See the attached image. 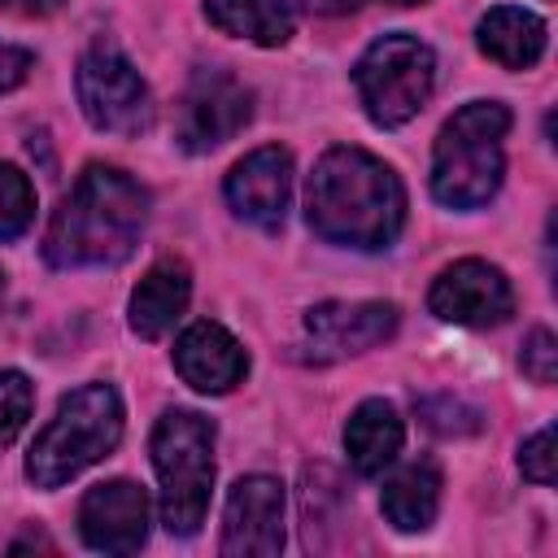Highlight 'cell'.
<instances>
[{"mask_svg":"<svg viewBox=\"0 0 558 558\" xmlns=\"http://www.w3.org/2000/svg\"><path fill=\"white\" fill-rule=\"evenodd\" d=\"M310 227L340 248H388L405 222V187L388 161L366 148L336 144L318 157L305 187Z\"/></svg>","mask_w":558,"mask_h":558,"instance_id":"obj_1","label":"cell"},{"mask_svg":"<svg viewBox=\"0 0 558 558\" xmlns=\"http://www.w3.org/2000/svg\"><path fill=\"white\" fill-rule=\"evenodd\" d=\"M148 222V192L118 166L92 161L52 209L44 257L57 270L118 266L131 257Z\"/></svg>","mask_w":558,"mask_h":558,"instance_id":"obj_2","label":"cell"},{"mask_svg":"<svg viewBox=\"0 0 558 558\" xmlns=\"http://www.w3.org/2000/svg\"><path fill=\"white\" fill-rule=\"evenodd\" d=\"M510 109L501 100L462 105L432 144V196L449 209H480L497 196L506 174Z\"/></svg>","mask_w":558,"mask_h":558,"instance_id":"obj_3","label":"cell"},{"mask_svg":"<svg viewBox=\"0 0 558 558\" xmlns=\"http://www.w3.org/2000/svg\"><path fill=\"white\" fill-rule=\"evenodd\" d=\"M122 397L113 384H83L61 397L52 423L35 436L26 453V475L35 488H61L122 440Z\"/></svg>","mask_w":558,"mask_h":558,"instance_id":"obj_4","label":"cell"},{"mask_svg":"<svg viewBox=\"0 0 558 558\" xmlns=\"http://www.w3.org/2000/svg\"><path fill=\"white\" fill-rule=\"evenodd\" d=\"M161 484V523L170 536H196L214 493V423L196 410H166L148 440Z\"/></svg>","mask_w":558,"mask_h":558,"instance_id":"obj_5","label":"cell"},{"mask_svg":"<svg viewBox=\"0 0 558 558\" xmlns=\"http://www.w3.org/2000/svg\"><path fill=\"white\" fill-rule=\"evenodd\" d=\"M353 87L375 126H405L432 100L436 52L405 31L379 35L353 65Z\"/></svg>","mask_w":558,"mask_h":558,"instance_id":"obj_6","label":"cell"},{"mask_svg":"<svg viewBox=\"0 0 558 558\" xmlns=\"http://www.w3.org/2000/svg\"><path fill=\"white\" fill-rule=\"evenodd\" d=\"M74 92L96 131L109 135H140L153 126V96L140 70L113 48V44H92L78 57L74 70Z\"/></svg>","mask_w":558,"mask_h":558,"instance_id":"obj_7","label":"cell"},{"mask_svg":"<svg viewBox=\"0 0 558 558\" xmlns=\"http://www.w3.org/2000/svg\"><path fill=\"white\" fill-rule=\"evenodd\" d=\"M253 118V92L227 70H196L174 109V140L183 153H214Z\"/></svg>","mask_w":558,"mask_h":558,"instance_id":"obj_8","label":"cell"},{"mask_svg":"<svg viewBox=\"0 0 558 558\" xmlns=\"http://www.w3.org/2000/svg\"><path fill=\"white\" fill-rule=\"evenodd\" d=\"M427 305L436 318L458 327H497L514 314V288L497 266L480 257H462L436 275Z\"/></svg>","mask_w":558,"mask_h":558,"instance_id":"obj_9","label":"cell"},{"mask_svg":"<svg viewBox=\"0 0 558 558\" xmlns=\"http://www.w3.org/2000/svg\"><path fill=\"white\" fill-rule=\"evenodd\" d=\"M301 331L314 362L353 357L384 344L397 331V305L392 301H323L305 310Z\"/></svg>","mask_w":558,"mask_h":558,"instance_id":"obj_10","label":"cell"},{"mask_svg":"<svg viewBox=\"0 0 558 558\" xmlns=\"http://www.w3.org/2000/svg\"><path fill=\"white\" fill-rule=\"evenodd\" d=\"M279 549H283V484L275 475L235 480L222 510V554L270 558Z\"/></svg>","mask_w":558,"mask_h":558,"instance_id":"obj_11","label":"cell"},{"mask_svg":"<svg viewBox=\"0 0 558 558\" xmlns=\"http://www.w3.org/2000/svg\"><path fill=\"white\" fill-rule=\"evenodd\" d=\"M148 493L135 480H105L78 501V536L96 554H135L148 541Z\"/></svg>","mask_w":558,"mask_h":558,"instance_id":"obj_12","label":"cell"},{"mask_svg":"<svg viewBox=\"0 0 558 558\" xmlns=\"http://www.w3.org/2000/svg\"><path fill=\"white\" fill-rule=\"evenodd\" d=\"M227 205L235 209V218L262 227V231H279L288 201H292V153L279 144L253 148L248 157H240L222 183Z\"/></svg>","mask_w":558,"mask_h":558,"instance_id":"obj_13","label":"cell"},{"mask_svg":"<svg viewBox=\"0 0 558 558\" xmlns=\"http://www.w3.org/2000/svg\"><path fill=\"white\" fill-rule=\"evenodd\" d=\"M174 371L183 375V384H192L196 392L222 397L235 384H244L248 375V353L244 344L222 327V323H192L183 327V336L174 340Z\"/></svg>","mask_w":558,"mask_h":558,"instance_id":"obj_14","label":"cell"},{"mask_svg":"<svg viewBox=\"0 0 558 558\" xmlns=\"http://www.w3.org/2000/svg\"><path fill=\"white\" fill-rule=\"evenodd\" d=\"M187 296H192V270L187 262L179 257H161L144 270V279L135 283L131 292V305H126V323L140 340H161L187 310Z\"/></svg>","mask_w":558,"mask_h":558,"instance_id":"obj_15","label":"cell"},{"mask_svg":"<svg viewBox=\"0 0 558 558\" xmlns=\"http://www.w3.org/2000/svg\"><path fill=\"white\" fill-rule=\"evenodd\" d=\"M401 440H405V423L384 397L362 401L344 423V453L357 475H384L397 462Z\"/></svg>","mask_w":558,"mask_h":558,"instance_id":"obj_16","label":"cell"},{"mask_svg":"<svg viewBox=\"0 0 558 558\" xmlns=\"http://www.w3.org/2000/svg\"><path fill=\"white\" fill-rule=\"evenodd\" d=\"M379 510L397 532H427L440 510V466L432 458H410L384 480Z\"/></svg>","mask_w":558,"mask_h":558,"instance_id":"obj_17","label":"cell"},{"mask_svg":"<svg viewBox=\"0 0 558 558\" xmlns=\"http://www.w3.org/2000/svg\"><path fill=\"white\" fill-rule=\"evenodd\" d=\"M545 35H549L545 22L532 9H519V4H497L475 26L480 52L488 61H497L501 70H527V65H536L541 52H545Z\"/></svg>","mask_w":558,"mask_h":558,"instance_id":"obj_18","label":"cell"},{"mask_svg":"<svg viewBox=\"0 0 558 558\" xmlns=\"http://www.w3.org/2000/svg\"><path fill=\"white\" fill-rule=\"evenodd\" d=\"M205 17L231 35L262 48H279L296 35V4L292 0H205Z\"/></svg>","mask_w":558,"mask_h":558,"instance_id":"obj_19","label":"cell"},{"mask_svg":"<svg viewBox=\"0 0 558 558\" xmlns=\"http://www.w3.org/2000/svg\"><path fill=\"white\" fill-rule=\"evenodd\" d=\"M31 222H35V187L17 166L0 161V244L17 240Z\"/></svg>","mask_w":558,"mask_h":558,"instance_id":"obj_20","label":"cell"},{"mask_svg":"<svg viewBox=\"0 0 558 558\" xmlns=\"http://www.w3.org/2000/svg\"><path fill=\"white\" fill-rule=\"evenodd\" d=\"M35 410V388L22 371H0V445H9Z\"/></svg>","mask_w":558,"mask_h":558,"instance_id":"obj_21","label":"cell"},{"mask_svg":"<svg viewBox=\"0 0 558 558\" xmlns=\"http://www.w3.org/2000/svg\"><path fill=\"white\" fill-rule=\"evenodd\" d=\"M523 375L532 379V384H541V388H549L554 379H558V340H554V331H545V327H536L532 336H527V344H523Z\"/></svg>","mask_w":558,"mask_h":558,"instance_id":"obj_22","label":"cell"},{"mask_svg":"<svg viewBox=\"0 0 558 558\" xmlns=\"http://www.w3.org/2000/svg\"><path fill=\"white\" fill-rule=\"evenodd\" d=\"M519 471H523V480H532V484H541V488L554 484V427H541L536 436L523 440V449H519Z\"/></svg>","mask_w":558,"mask_h":558,"instance_id":"obj_23","label":"cell"},{"mask_svg":"<svg viewBox=\"0 0 558 558\" xmlns=\"http://www.w3.org/2000/svg\"><path fill=\"white\" fill-rule=\"evenodd\" d=\"M31 65H35V57H31L26 48H17V44H4V39H0V92L22 87V83H26V74H31Z\"/></svg>","mask_w":558,"mask_h":558,"instance_id":"obj_24","label":"cell"},{"mask_svg":"<svg viewBox=\"0 0 558 558\" xmlns=\"http://www.w3.org/2000/svg\"><path fill=\"white\" fill-rule=\"evenodd\" d=\"M65 0H0V9L4 13H17V17H48V13H57Z\"/></svg>","mask_w":558,"mask_h":558,"instance_id":"obj_25","label":"cell"},{"mask_svg":"<svg viewBox=\"0 0 558 558\" xmlns=\"http://www.w3.org/2000/svg\"><path fill=\"white\" fill-rule=\"evenodd\" d=\"M388 4H423V0H388Z\"/></svg>","mask_w":558,"mask_h":558,"instance_id":"obj_26","label":"cell"},{"mask_svg":"<svg viewBox=\"0 0 558 558\" xmlns=\"http://www.w3.org/2000/svg\"><path fill=\"white\" fill-rule=\"evenodd\" d=\"M0 301H4V275H0Z\"/></svg>","mask_w":558,"mask_h":558,"instance_id":"obj_27","label":"cell"}]
</instances>
